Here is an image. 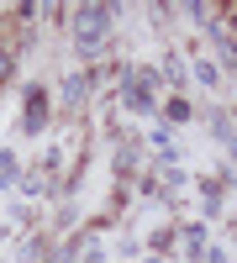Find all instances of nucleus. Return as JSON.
Returning <instances> with one entry per match:
<instances>
[{
	"mask_svg": "<svg viewBox=\"0 0 237 263\" xmlns=\"http://www.w3.org/2000/svg\"><path fill=\"white\" fill-rule=\"evenodd\" d=\"M6 69H11V58H6V48H0V79H6Z\"/></svg>",
	"mask_w": 237,
	"mask_h": 263,
	"instance_id": "f257e3e1",
	"label": "nucleus"
},
{
	"mask_svg": "<svg viewBox=\"0 0 237 263\" xmlns=\"http://www.w3.org/2000/svg\"><path fill=\"white\" fill-rule=\"evenodd\" d=\"M232 27H237V6H232Z\"/></svg>",
	"mask_w": 237,
	"mask_h": 263,
	"instance_id": "f03ea898",
	"label": "nucleus"
}]
</instances>
